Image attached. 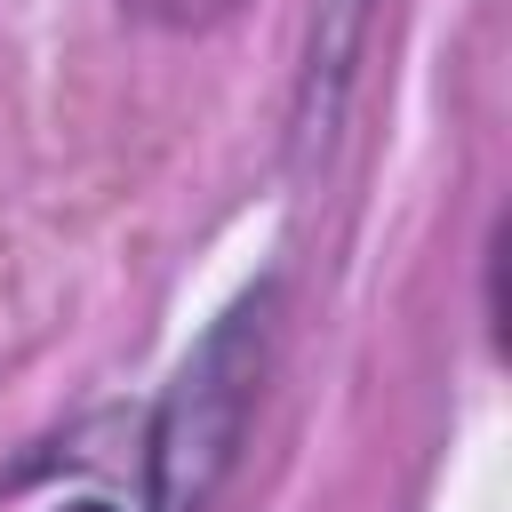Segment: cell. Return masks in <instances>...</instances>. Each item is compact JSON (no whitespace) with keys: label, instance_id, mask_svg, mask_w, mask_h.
<instances>
[{"label":"cell","instance_id":"obj_1","mask_svg":"<svg viewBox=\"0 0 512 512\" xmlns=\"http://www.w3.org/2000/svg\"><path fill=\"white\" fill-rule=\"evenodd\" d=\"M128 16H144V24H160V32H200V24H224L240 0H120Z\"/></svg>","mask_w":512,"mask_h":512},{"label":"cell","instance_id":"obj_2","mask_svg":"<svg viewBox=\"0 0 512 512\" xmlns=\"http://www.w3.org/2000/svg\"><path fill=\"white\" fill-rule=\"evenodd\" d=\"M72 512H112V504H72Z\"/></svg>","mask_w":512,"mask_h":512}]
</instances>
